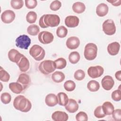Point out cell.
I'll use <instances>...</instances> for the list:
<instances>
[{"instance_id": "6da1fadb", "label": "cell", "mask_w": 121, "mask_h": 121, "mask_svg": "<svg viewBox=\"0 0 121 121\" xmlns=\"http://www.w3.org/2000/svg\"><path fill=\"white\" fill-rule=\"evenodd\" d=\"M60 23L59 16L56 14H44L39 19V26L43 28L48 27H55Z\"/></svg>"}, {"instance_id": "7a4b0ae2", "label": "cell", "mask_w": 121, "mask_h": 121, "mask_svg": "<svg viewBox=\"0 0 121 121\" xmlns=\"http://www.w3.org/2000/svg\"><path fill=\"white\" fill-rule=\"evenodd\" d=\"M13 106L16 110L23 112H26L31 110L32 104L31 102L24 95H19L14 99Z\"/></svg>"}, {"instance_id": "3957f363", "label": "cell", "mask_w": 121, "mask_h": 121, "mask_svg": "<svg viewBox=\"0 0 121 121\" xmlns=\"http://www.w3.org/2000/svg\"><path fill=\"white\" fill-rule=\"evenodd\" d=\"M56 69V65L54 61L49 60L42 61L38 67L39 71L44 75L51 74Z\"/></svg>"}, {"instance_id": "277c9868", "label": "cell", "mask_w": 121, "mask_h": 121, "mask_svg": "<svg viewBox=\"0 0 121 121\" xmlns=\"http://www.w3.org/2000/svg\"><path fill=\"white\" fill-rule=\"evenodd\" d=\"M97 53V47L94 43H88L86 45L84 49V57L88 60H94Z\"/></svg>"}, {"instance_id": "5b68a950", "label": "cell", "mask_w": 121, "mask_h": 121, "mask_svg": "<svg viewBox=\"0 0 121 121\" xmlns=\"http://www.w3.org/2000/svg\"><path fill=\"white\" fill-rule=\"evenodd\" d=\"M29 54L35 60L40 61L43 59L45 52L43 47L38 44H34L30 48Z\"/></svg>"}, {"instance_id": "8992f818", "label": "cell", "mask_w": 121, "mask_h": 121, "mask_svg": "<svg viewBox=\"0 0 121 121\" xmlns=\"http://www.w3.org/2000/svg\"><path fill=\"white\" fill-rule=\"evenodd\" d=\"M16 45L17 47L27 50L31 43L30 38L26 35H20L16 39Z\"/></svg>"}, {"instance_id": "52a82bcc", "label": "cell", "mask_w": 121, "mask_h": 121, "mask_svg": "<svg viewBox=\"0 0 121 121\" xmlns=\"http://www.w3.org/2000/svg\"><path fill=\"white\" fill-rule=\"evenodd\" d=\"M102 27L104 32L107 35H112L115 33L116 26L112 19L105 20L103 23Z\"/></svg>"}, {"instance_id": "ba28073f", "label": "cell", "mask_w": 121, "mask_h": 121, "mask_svg": "<svg viewBox=\"0 0 121 121\" xmlns=\"http://www.w3.org/2000/svg\"><path fill=\"white\" fill-rule=\"evenodd\" d=\"M104 72V68L99 65L91 66L87 69L88 76L92 78H95L101 77L103 74Z\"/></svg>"}, {"instance_id": "9c48e42d", "label": "cell", "mask_w": 121, "mask_h": 121, "mask_svg": "<svg viewBox=\"0 0 121 121\" xmlns=\"http://www.w3.org/2000/svg\"><path fill=\"white\" fill-rule=\"evenodd\" d=\"M38 38L39 42L44 44L51 43L54 39L53 34L46 31L40 32L38 35Z\"/></svg>"}, {"instance_id": "30bf717a", "label": "cell", "mask_w": 121, "mask_h": 121, "mask_svg": "<svg viewBox=\"0 0 121 121\" xmlns=\"http://www.w3.org/2000/svg\"><path fill=\"white\" fill-rule=\"evenodd\" d=\"M16 17L14 12L11 10H5L1 15L2 21L5 24H9L14 21Z\"/></svg>"}, {"instance_id": "8fae6325", "label": "cell", "mask_w": 121, "mask_h": 121, "mask_svg": "<svg viewBox=\"0 0 121 121\" xmlns=\"http://www.w3.org/2000/svg\"><path fill=\"white\" fill-rule=\"evenodd\" d=\"M103 88L105 90H111L114 85V81L112 77L107 75L104 76L101 80Z\"/></svg>"}, {"instance_id": "7c38bea8", "label": "cell", "mask_w": 121, "mask_h": 121, "mask_svg": "<svg viewBox=\"0 0 121 121\" xmlns=\"http://www.w3.org/2000/svg\"><path fill=\"white\" fill-rule=\"evenodd\" d=\"M17 82L20 83L23 87L24 90H25L29 86L31 83V78L28 74L22 73L19 75Z\"/></svg>"}, {"instance_id": "4fadbf2b", "label": "cell", "mask_w": 121, "mask_h": 121, "mask_svg": "<svg viewBox=\"0 0 121 121\" xmlns=\"http://www.w3.org/2000/svg\"><path fill=\"white\" fill-rule=\"evenodd\" d=\"M66 44L67 48L70 50L76 49L80 44V40L76 36H71L67 39Z\"/></svg>"}, {"instance_id": "5bb4252c", "label": "cell", "mask_w": 121, "mask_h": 121, "mask_svg": "<svg viewBox=\"0 0 121 121\" xmlns=\"http://www.w3.org/2000/svg\"><path fill=\"white\" fill-rule=\"evenodd\" d=\"M24 56L17 50L15 49H11L8 52V58L9 60L13 62L17 63L21 58Z\"/></svg>"}, {"instance_id": "9a60e30c", "label": "cell", "mask_w": 121, "mask_h": 121, "mask_svg": "<svg viewBox=\"0 0 121 121\" xmlns=\"http://www.w3.org/2000/svg\"><path fill=\"white\" fill-rule=\"evenodd\" d=\"M79 22L78 17L75 16H68L65 19V24L67 26L70 28L77 26Z\"/></svg>"}, {"instance_id": "2e32d148", "label": "cell", "mask_w": 121, "mask_h": 121, "mask_svg": "<svg viewBox=\"0 0 121 121\" xmlns=\"http://www.w3.org/2000/svg\"><path fill=\"white\" fill-rule=\"evenodd\" d=\"M52 119L54 121H67L69 119V116L64 112L57 111L52 114Z\"/></svg>"}, {"instance_id": "e0dca14e", "label": "cell", "mask_w": 121, "mask_h": 121, "mask_svg": "<svg viewBox=\"0 0 121 121\" xmlns=\"http://www.w3.org/2000/svg\"><path fill=\"white\" fill-rule=\"evenodd\" d=\"M45 102L47 106L49 107H53L58 104L57 96L54 94H49L45 97Z\"/></svg>"}, {"instance_id": "ac0fdd59", "label": "cell", "mask_w": 121, "mask_h": 121, "mask_svg": "<svg viewBox=\"0 0 121 121\" xmlns=\"http://www.w3.org/2000/svg\"><path fill=\"white\" fill-rule=\"evenodd\" d=\"M19 69L22 72H26L28 70L30 67V63L28 59L24 55L17 63Z\"/></svg>"}, {"instance_id": "d6986e66", "label": "cell", "mask_w": 121, "mask_h": 121, "mask_svg": "<svg viewBox=\"0 0 121 121\" xmlns=\"http://www.w3.org/2000/svg\"><path fill=\"white\" fill-rule=\"evenodd\" d=\"M120 44L117 42H112L109 44L107 46V51L111 55L114 56L117 55L120 50Z\"/></svg>"}, {"instance_id": "ffe728a7", "label": "cell", "mask_w": 121, "mask_h": 121, "mask_svg": "<svg viewBox=\"0 0 121 121\" xmlns=\"http://www.w3.org/2000/svg\"><path fill=\"white\" fill-rule=\"evenodd\" d=\"M66 110L70 113H74L78 109V104L73 99H69L67 105L65 106Z\"/></svg>"}, {"instance_id": "44dd1931", "label": "cell", "mask_w": 121, "mask_h": 121, "mask_svg": "<svg viewBox=\"0 0 121 121\" xmlns=\"http://www.w3.org/2000/svg\"><path fill=\"white\" fill-rule=\"evenodd\" d=\"M109 8L107 4L102 3L97 5L96 8V14L101 17H104L107 15L108 12Z\"/></svg>"}, {"instance_id": "7402d4cb", "label": "cell", "mask_w": 121, "mask_h": 121, "mask_svg": "<svg viewBox=\"0 0 121 121\" xmlns=\"http://www.w3.org/2000/svg\"><path fill=\"white\" fill-rule=\"evenodd\" d=\"M101 106L103 112L105 115H111L114 110V107L113 104L108 101L105 102Z\"/></svg>"}, {"instance_id": "603a6c76", "label": "cell", "mask_w": 121, "mask_h": 121, "mask_svg": "<svg viewBox=\"0 0 121 121\" xmlns=\"http://www.w3.org/2000/svg\"><path fill=\"white\" fill-rule=\"evenodd\" d=\"M9 88L14 93L19 94L24 90L22 86L18 82H11L9 84Z\"/></svg>"}, {"instance_id": "cb8c5ba5", "label": "cell", "mask_w": 121, "mask_h": 121, "mask_svg": "<svg viewBox=\"0 0 121 121\" xmlns=\"http://www.w3.org/2000/svg\"><path fill=\"white\" fill-rule=\"evenodd\" d=\"M72 10L76 13L80 14L84 12L86 9V6L81 2H76L72 5Z\"/></svg>"}, {"instance_id": "d4e9b609", "label": "cell", "mask_w": 121, "mask_h": 121, "mask_svg": "<svg viewBox=\"0 0 121 121\" xmlns=\"http://www.w3.org/2000/svg\"><path fill=\"white\" fill-rule=\"evenodd\" d=\"M51 78L53 81L55 83H59L62 82L64 80L65 76L63 72L57 71L53 73V74L52 75Z\"/></svg>"}, {"instance_id": "484cf974", "label": "cell", "mask_w": 121, "mask_h": 121, "mask_svg": "<svg viewBox=\"0 0 121 121\" xmlns=\"http://www.w3.org/2000/svg\"><path fill=\"white\" fill-rule=\"evenodd\" d=\"M58 104L60 105L65 106L68 103L69 98L67 94L64 92H60L57 94Z\"/></svg>"}, {"instance_id": "4316f807", "label": "cell", "mask_w": 121, "mask_h": 121, "mask_svg": "<svg viewBox=\"0 0 121 121\" xmlns=\"http://www.w3.org/2000/svg\"><path fill=\"white\" fill-rule=\"evenodd\" d=\"M87 88L91 92H96L99 89L100 84L97 81L92 80L88 82Z\"/></svg>"}, {"instance_id": "83f0119b", "label": "cell", "mask_w": 121, "mask_h": 121, "mask_svg": "<svg viewBox=\"0 0 121 121\" xmlns=\"http://www.w3.org/2000/svg\"><path fill=\"white\" fill-rule=\"evenodd\" d=\"M80 58L79 53L76 51L72 52L70 53L69 56V60L72 64H76L78 63Z\"/></svg>"}, {"instance_id": "f1b7e54d", "label": "cell", "mask_w": 121, "mask_h": 121, "mask_svg": "<svg viewBox=\"0 0 121 121\" xmlns=\"http://www.w3.org/2000/svg\"><path fill=\"white\" fill-rule=\"evenodd\" d=\"M40 31L39 27L35 24L31 25L28 26L27 28V33L32 36L37 35Z\"/></svg>"}, {"instance_id": "f546056e", "label": "cell", "mask_w": 121, "mask_h": 121, "mask_svg": "<svg viewBox=\"0 0 121 121\" xmlns=\"http://www.w3.org/2000/svg\"><path fill=\"white\" fill-rule=\"evenodd\" d=\"M68 34V29L63 26H59L56 30L57 35L61 38L66 37Z\"/></svg>"}, {"instance_id": "4dcf8cb0", "label": "cell", "mask_w": 121, "mask_h": 121, "mask_svg": "<svg viewBox=\"0 0 121 121\" xmlns=\"http://www.w3.org/2000/svg\"><path fill=\"white\" fill-rule=\"evenodd\" d=\"M54 61L56 65V68L57 69H63L66 67L67 65L66 60L63 58H59Z\"/></svg>"}, {"instance_id": "1f68e13d", "label": "cell", "mask_w": 121, "mask_h": 121, "mask_svg": "<svg viewBox=\"0 0 121 121\" xmlns=\"http://www.w3.org/2000/svg\"><path fill=\"white\" fill-rule=\"evenodd\" d=\"M37 14L33 11L28 12L26 16V20L30 24H33L35 22L37 19Z\"/></svg>"}, {"instance_id": "d6a6232c", "label": "cell", "mask_w": 121, "mask_h": 121, "mask_svg": "<svg viewBox=\"0 0 121 121\" xmlns=\"http://www.w3.org/2000/svg\"><path fill=\"white\" fill-rule=\"evenodd\" d=\"M64 89L68 92H71L76 88V84L75 82L71 80L66 81L64 84Z\"/></svg>"}, {"instance_id": "836d02e7", "label": "cell", "mask_w": 121, "mask_h": 121, "mask_svg": "<svg viewBox=\"0 0 121 121\" xmlns=\"http://www.w3.org/2000/svg\"><path fill=\"white\" fill-rule=\"evenodd\" d=\"M9 78L10 75L9 73L1 67L0 68V80L1 81L7 82L9 81Z\"/></svg>"}, {"instance_id": "e575fe53", "label": "cell", "mask_w": 121, "mask_h": 121, "mask_svg": "<svg viewBox=\"0 0 121 121\" xmlns=\"http://www.w3.org/2000/svg\"><path fill=\"white\" fill-rule=\"evenodd\" d=\"M24 5V1L22 0H12L10 1L11 7L15 9H21Z\"/></svg>"}, {"instance_id": "d590c367", "label": "cell", "mask_w": 121, "mask_h": 121, "mask_svg": "<svg viewBox=\"0 0 121 121\" xmlns=\"http://www.w3.org/2000/svg\"><path fill=\"white\" fill-rule=\"evenodd\" d=\"M0 100L3 104H8L11 100V96L10 94L8 93H3L1 94Z\"/></svg>"}, {"instance_id": "8d00e7d4", "label": "cell", "mask_w": 121, "mask_h": 121, "mask_svg": "<svg viewBox=\"0 0 121 121\" xmlns=\"http://www.w3.org/2000/svg\"><path fill=\"white\" fill-rule=\"evenodd\" d=\"M94 115L97 118H103L105 116V114L103 112L102 106L101 105L97 106L95 110Z\"/></svg>"}, {"instance_id": "74e56055", "label": "cell", "mask_w": 121, "mask_h": 121, "mask_svg": "<svg viewBox=\"0 0 121 121\" xmlns=\"http://www.w3.org/2000/svg\"><path fill=\"white\" fill-rule=\"evenodd\" d=\"M74 77L75 79L77 80H82L85 77V73L82 69H78L75 72L74 74Z\"/></svg>"}, {"instance_id": "f35d334b", "label": "cell", "mask_w": 121, "mask_h": 121, "mask_svg": "<svg viewBox=\"0 0 121 121\" xmlns=\"http://www.w3.org/2000/svg\"><path fill=\"white\" fill-rule=\"evenodd\" d=\"M76 120L77 121H86L88 120V116L84 112H79L76 115Z\"/></svg>"}, {"instance_id": "ab89813d", "label": "cell", "mask_w": 121, "mask_h": 121, "mask_svg": "<svg viewBox=\"0 0 121 121\" xmlns=\"http://www.w3.org/2000/svg\"><path fill=\"white\" fill-rule=\"evenodd\" d=\"M61 6V3L60 1L56 0H54L51 3L50 8L52 10L56 11L59 10Z\"/></svg>"}, {"instance_id": "60d3db41", "label": "cell", "mask_w": 121, "mask_h": 121, "mask_svg": "<svg viewBox=\"0 0 121 121\" xmlns=\"http://www.w3.org/2000/svg\"><path fill=\"white\" fill-rule=\"evenodd\" d=\"M112 98L113 100L118 102L121 100V92L120 89L113 91L112 93Z\"/></svg>"}, {"instance_id": "b9f144b4", "label": "cell", "mask_w": 121, "mask_h": 121, "mask_svg": "<svg viewBox=\"0 0 121 121\" xmlns=\"http://www.w3.org/2000/svg\"><path fill=\"white\" fill-rule=\"evenodd\" d=\"M25 5L29 9L35 8L37 5V1L36 0H25Z\"/></svg>"}, {"instance_id": "7bdbcfd3", "label": "cell", "mask_w": 121, "mask_h": 121, "mask_svg": "<svg viewBox=\"0 0 121 121\" xmlns=\"http://www.w3.org/2000/svg\"><path fill=\"white\" fill-rule=\"evenodd\" d=\"M112 117L115 121H120L121 118V110L118 109L114 110L112 113Z\"/></svg>"}, {"instance_id": "ee69618b", "label": "cell", "mask_w": 121, "mask_h": 121, "mask_svg": "<svg viewBox=\"0 0 121 121\" xmlns=\"http://www.w3.org/2000/svg\"><path fill=\"white\" fill-rule=\"evenodd\" d=\"M107 1L114 6H119L121 4V0H107Z\"/></svg>"}, {"instance_id": "f6af8a7d", "label": "cell", "mask_w": 121, "mask_h": 121, "mask_svg": "<svg viewBox=\"0 0 121 121\" xmlns=\"http://www.w3.org/2000/svg\"><path fill=\"white\" fill-rule=\"evenodd\" d=\"M115 77L119 81H121V71L119 70L117 71L115 74Z\"/></svg>"}]
</instances>
